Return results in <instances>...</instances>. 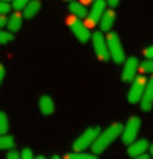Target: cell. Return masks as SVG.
Listing matches in <instances>:
<instances>
[{
	"instance_id": "d6986e66",
	"label": "cell",
	"mask_w": 153,
	"mask_h": 159,
	"mask_svg": "<svg viewBox=\"0 0 153 159\" xmlns=\"http://www.w3.org/2000/svg\"><path fill=\"white\" fill-rule=\"evenodd\" d=\"M10 123H9V116L4 113L3 110H0V134H6L9 132Z\"/></svg>"
},
{
	"instance_id": "cb8c5ba5",
	"label": "cell",
	"mask_w": 153,
	"mask_h": 159,
	"mask_svg": "<svg viewBox=\"0 0 153 159\" xmlns=\"http://www.w3.org/2000/svg\"><path fill=\"white\" fill-rule=\"evenodd\" d=\"M12 10V6L9 2H0V15H7Z\"/></svg>"
},
{
	"instance_id": "e0dca14e",
	"label": "cell",
	"mask_w": 153,
	"mask_h": 159,
	"mask_svg": "<svg viewBox=\"0 0 153 159\" xmlns=\"http://www.w3.org/2000/svg\"><path fill=\"white\" fill-rule=\"evenodd\" d=\"M64 158L65 159H95L97 158V155L95 153H87V152H68L66 155H64Z\"/></svg>"
},
{
	"instance_id": "30bf717a",
	"label": "cell",
	"mask_w": 153,
	"mask_h": 159,
	"mask_svg": "<svg viewBox=\"0 0 153 159\" xmlns=\"http://www.w3.org/2000/svg\"><path fill=\"white\" fill-rule=\"evenodd\" d=\"M150 143L146 139H134L132 143L127 145V153L130 158H139L142 153H145L149 149Z\"/></svg>"
},
{
	"instance_id": "4316f807",
	"label": "cell",
	"mask_w": 153,
	"mask_h": 159,
	"mask_svg": "<svg viewBox=\"0 0 153 159\" xmlns=\"http://www.w3.org/2000/svg\"><path fill=\"white\" fill-rule=\"evenodd\" d=\"M107 2V6L111 9H116L117 6H119V3H120V0H106Z\"/></svg>"
},
{
	"instance_id": "3957f363",
	"label": "cell",
	"mask_w": 153,
	"mask_h": 159,
	"mask_svg": "<svg viewBox=\"0 0 153 159\" xmlns=\"http://www.w3.org/2000/svg\"><path fill=\"white\" fill-rule=\"evenodd\" d=\"M106 41H107L110 58L116 64H123L124 61H126V52H124L123 43H121L119 35H117L116 32H107Z\"/></svg>"
},
{
	"instance_id": "7a4b0ae2",
	"label": "cell",
	"mask_w": 153,
	"mask_h": 159,
	"mask_svg": "<svg viewBox=\"0 0 153 159\" xmlns=\"http://www.w3.org/2000/svg\"><path fill=\"white\" fill-rule=\"evenodd\" d=\"M100 132H101V127H98V126H91V127L85 129L74 140L72 149L75 152H84V151H87V149H90L91 145L94 143V140L97 139V136L100 134Z\"/></svg>"
},
{
	"instance_id": "ba28073f",
	"label": "cell",
	"mask_w": 153,
	"mask_h": 159,
	"mask_svg": "<svg viewBox=\"0 0 153 159\" xmlns=\"http://www.w3.org/2000/svg\"><path fill=\"white\" fill-rule=\"evenodd\" d=\"M106 9H107V2L106 0H94L91 3V9L87 12V16H85V25L88 28L98 25V22L103 16V13L106 12Z\"/></svg>"
},
{
	"instance_id": "d4e9b609",
	"label": "cell",
	"mask_w": 153,
	"mask_h": 159,
	"mask_svg": "<svg viewBox=\"0 0 153 159\" xmlns=\"http://www.w3.org/2000/svg\"><path fill=\"white\" fill-rule=\"evenodd\" d=\"M6 158H7V159H20V152L15 151V149L12 148V149H9Z\"/></svg>"
},
{
	"instance_id": "7c38bea8",
	"label": "cell",
	"mask_w": 153,
	"mask_h": 159,
	"mask_svg": "<svg viewBox=\"0 0 153 159\" xmlns=\"http://www.w3.org/2000/svg\"><path fill=\"white\" fill-rule=\"evenodd\" d=\"M116 17H117V13L114 9H106V12L103 13V16L100 19L98 25H100V30L101 32H110V29L113 28L114 22H116Z\"/></svg>"
},
{
	"instance_id": "44dd1931",
	"label": "cell",
	"mask_w": 153,
	"mask_h": 159,
	"mask_svg": "<svg viewBox=\"0 0 153 159\" xmlns=\"http://www.w3.org/2000/svg\"><path fill=\"white\" fill-rule=\"evenodd\" d=\"M140 68L145 74H153V59L146 58V61L140 62Z\"/></svg>"
},
{
	"instance_id": "603a6c76",
	"label": "cell",
	"mask_w": 153,
	"mask_h": 159,
	"mask_svg": "<svg viewBox=\"0 0 153 159\" xmlns=\"http://www.w3.org/2000/svg\"><path fill=\"white\" fill-rule=\"evenodd\" d=\"M29 0H12V7L15 10H23V7L26 6Z\"/></svg>"
},
{
	"instance_id": "ffe728a7",
	"label": "cell",
	"mask_w": 153,
	"mask_h": 159,
	"mask_svg": "<svg viewBox=\"0 0 153 159\" xmlns=\"http://www.w3.org/2000/svg\"><path fill=\"white\" fill-rule=\"evenodd\" d=\"M13 39H15V36H13V34L10 32V30H3L0 29V45H7V43H12Z\"/></svg>"
},
{
	"instance_id": "83f0119b",
	"label": "cell",
	"mask_w": 153,
	"mask_h": 159,
	"mask_svg": "<svg viewBox=\"0 0 153 159\" xmlns=\"http://www.w3.org/2000/svg\"><path fill=\"white\" fill-rule=\"evenodd\" d=\"M4 75H6V68H4L3 64H0V85H2V83H3Z\"/></svg>"
},
{
	"instance_id": "5b68a950",
	"label": "cell",
	"mask_w": 153,
	"mask_h": 159,
	"mask_svg": "<svg viewBox=\"0 0 153 159\" xmlns=\"http://www.w3.org/2000/svg\"><path fill=\"white\" fill-rule=\"evenodd\" d=\"M142 127V119L139 116H132L128 117L126 125H123V132H121V142L127 146L128 143H132L134 139H137V134L140 132Z\"/></svg>"
},
{
	"instance_id": "9a60e30c",
	"label": "cell",
	"mask_w": 153,
	"mask_h": 159,
	"mask_svg": "<svg viewBox=\"0 0 153 159\" xmlns=\"http://www.w3.org/2000/svg\"><path fill=\"white\" fill-rule=\"evenodd\" d=\"M41 10V2L39 0H29L26 6L23 7V17L25 19H32Z\"/></svg>"
},
{
	"instance_id": "5bb4252c",
	"label": "cell",
	"mask_w": 153,
	"mask_h": 159,
	"mask_svg": "<svg viewBox=\"0 0 153 159\" xmlns=\"http://www.w3.org/2000/svg\"><path fill=\"white\" fill-rule=\"evenodd\" d=\"M22 23H23V15H20L19 10H16V12L12 13V16L7 19V29L10 30L12 34H16V32L20 30Z\"/></svg>"
},
{
	"instance_id": "7402d4cb",
	"label": "cell",
	"mask_w": 153,
	"mask_h": 159,
	"mask_svg": "<svg viewBox=\"0 0 153 159\" xmlns=\"http://www.w3.org/2000/svg\"><path fill=\"white\" fill-rule=\"evenodd\" d=\"M20 158L22 159H33L35 158V153L30 148H23L20 151Z\"/></svg>"
},
{
	"instance_id": "484cf974",
	"label": "cell",
	"mask_w": 153,
	"mask_h": 159,
	"mask_svg": "<svg viewBox=\"0 0 153 159\" xmlns=\"http://www.w3.org/2000/svg\"><path fill=\"white\" fill-rule=\"evenodd\" d=\"M143 55H145L146 58L153 59V45H150V46H146L145 49H143Z\"/></svg>"
},
{
	"instance_id": "6da1fadb",
	"label": "cell",
	"mask_w": 153,
	"mask_h": 159,
	"mask_svg": "<svg viewBox=\"0 0 153 159\" xmlns=\"http://www.w3.org/2000/svg\"><path fill=\"white\" fill-rule=\"evenodd\" d=\"M121 132H123V123H120V121H114V123H111L107 129H104V130L100 132V134L97 136V139H95L94 143H92L91 148H90L91 152L95 153V155L103 153L108 146H111L113 143L120 138Z\"/></svg>"
},
{
	"instance_id": "f546056e",
	"label": "cell",
	"mask_w": 153,
	"mask_h": 159,
	"mask_svg": "<svg viewBox=\"0 0 153 159\" xmlns=\"http://www.w3.org/2000/svg\"><path fill=\"white\" fill-rule=\"evenodd\" d=\"M79 2H81V3H83L84 6H88V4H91L92 2H94V0H79Z\"/></svg>"
},
{
	"instance_id": "52a82bcc",
	"label": "cell",
	"mask_w": 153,
	"mask_h": 159,
	"mask_svg": "<svg viewBox=\"0 0 153 159\" xmlns=\"http://www.w3.org/2000/svg\"><path fill=\"white\" fill-rule=\"evenodd\" d=\"M91 43H92V49L94 54L97 55V58L103 62H107L110 59V54H108V46L107 41L104 38V34L101 30H95L91 35Z\"/></svg>"
},
{
	"instance_id": "4fadbf2b",
	"label": "cell",
	"mask_w": 153,
	"mask_h": 159,
	"mask_svg": "<svg viewBox=\"0 0 153 159\" xmlns=\"http://www.w3.org/2000/svg\"><path fill=\"white\" fill-rule=\"evenodd\" d=\"M38 107L43 116H51L55 111V101L49 94H42L38 101Z\"/></svg>"
},
{
	"instance_id": "ac0fdd59",
	"label": "cell",
	"mask_w": 153,
	"mask_h": 159,
	"mask_svg": "<svg viewBox=\"0 0 153 159\" xmlns=\"http://www.w3.org/2000/svg\"><path fill=\"white\" fill-rule=\"evenodd\" d=\"M15 139L10 134H0V151H6V149H12L15 148Z\"/></svg>"
},
{
	"instance_id": "8992f818",
	"label": "cell",
	"mask_w": 153,
	"mask_h": 159,
	"mask_svg": "<svg viewBox=\"0 0 153 159\" xmlns=\"http://www.w3.org/2000/svg\"><path fill=\"white\" fill-rule=\"evenodd\" d=\"M146 84H147V78L145 75H136L134 80L132 81V85L128 88L127 94H126V98L130 104H139L140 103V98L145 93Z\"/></svg>"
},
{
	"instance_id": "277c9868",
	"label": "cell",
	"mask_w": 153,
	"mask_h": 159,
	"mask_svg": "<svg viewBox=\"0 0 153 159\" xmlns=\"http://www.w3.org/2000/svg\"><path fill=\"white\" fill-rule=\"evenodd\" d=\"M66 23H68L70 29L72 30V34H74V36L77 38V41H78L79 43L85 45V43H88V42L91 41V32L88 29V26L85 25L79 17L71 15V16H68V19H66Z\"/></svg>"
},
{
	"instance_id": "8fae6325",
	"label": "cell",
	"mask_w": 153,
	"mask_h": 159,
	"mask_svg": "<svg viewBox=\"0 0 153 159\" xmlns=\"http://www.w3.org/2000/svg\"><path fill=\"white\" fill-rule=\"evenodd\" d=\"M140 109L147 113L150 111L153 107V77L150 80H147V84H146V88H145V93L140 98Z\"/></svg>"
},
{
	"instance_id": "2e32d148",
	"label": "cell",
	"mask_w": 153,
	"mask_h": 159,
	"mask_svg": "<svg viewBox=\"0 0 153 159\" xmlns=\"http://www.w3.org/2000/svg\"><path fill=\"white\" fill-rule=\"evenodd\" d=\"M68 10H70L71 15H74V16L79 17V19H85V16H87V6H84L81 2H75V0H72V2H70V6H68Z\"/></svg>"
},
{
	"instance_id": "4dcf8cb0",
	"label": "cell",
	"mask_w": 153,
	"mask_h": 159,
	"mask_svg": "<svg viewBox=\"0 0 153 159\" xmlns=\"http://www.w3.org/2000/svg\"><path fill=\"white\" fill-rule=\"evenodd\" d=\"M147 151H149L150 156H152V158H153V143H152V145H149V149H147Z\"/></svg>"
},
{
	"instance_id": "f1b7e54d",
	"label": "cell",
	"mask_w": 153,
	"mask_h": 159,
	"mask_svg": "<svg viewBox=\"0 0 153 159\" xmlns=\"http://www.w3.org/2000/svg\"><path fill=\"white\" fill-rule=\"evenodd\" d=\"M4 26H7V19L4 15H0V29H3Z\"/></svg>"
},
{
	"instance_id": "9c48e42d",
	"label": "cell",
	"mask_w": 153,
	"mask_h": 159,
	"mask_svg": "<svg viewBox=\"0 0 153 159\" xmlns=\"http://www.w3.org/2000/svg\"><path fill=\"white\" fill-rule=\"evenodd\" d=\"M123 65V71H121V81L123 83H132L134 77L137 75V70H139V59L136 57H128L126 58Z\"/></svg>"
},
{
	"instance_id": "1f68e13d",
	"label": "cell",
	"mask_w": 153,
	"mask_h": 159,
	"mask_svg": "<svg viewBox=\"0 0 153 159\" xmlns=\"http://www.w3.org/2000/svg\"><path fill=\"white\" fill-rule=\"evenodd\" d=\"M0 2H12V0H0Z\"/></svg>"
},
{
	"instance_id": "d6a6232c",
	"label": "cell",
	"mask_w": 153,
	"mask_h": 159,
	"mask_svg": "<svg viewBox=\"0 0 153 159\" xmlns=\"http://www.w3.org/2000/svg\"><path fill=\"white\" fill-rule=\"evenodd\" d=\"M65 2H72V0H65Z\"/></svg>"
}]
</instances>
